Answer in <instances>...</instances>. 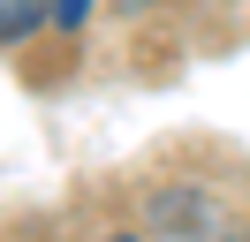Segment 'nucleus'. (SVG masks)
Masks as SVG:
<instances>
[{
	"label": "nucleus",
	"mask_w": 250,
	"mask_h": 242,
	"mask_svg": "<svg viewBox=\"0 0 250 242\" xmlns=\"http://www.w3.org/2000/svg\"><path fill=\"white\" fill-rule=\"evenodd\" d=\"M53 15V0H0V45H16V38H31L38 23Z\"/></svg>",
	"instance_id": "1"
},
{
	"label": "nucleus",
	"mask_w": 250,
	"mask_h": 242,
	"mask_svg": "<svg viewBox=\"0 0 250 242\" xmlns=\"http://www.w3.org/2000/svg\"><path fill=\"white\" fill-rule=\"evenodd\" d=\"M53 15H61V23H83V15H91V0H53Z\"/></svg>",
	"instance_id": "2"
},
{
	"label": "nucleus",
	"mask_w": 250,
	"mask_h": 242,
	"mask_svg": "<svg viewBox=\"0 0 250 242\" xmlns=\"http://www.w3.org/2000/svg\"><path fill=\"white\" fill-rule=\"evenodd\" d=\"M114 242H129V235H114Z\"/></svg>",
	"instance_id": "3"
}]
</instances>
